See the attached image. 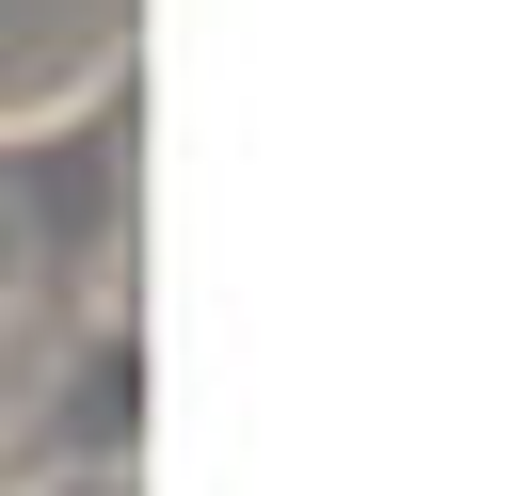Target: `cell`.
<instances>
[{"mask_svg":"<svg viewBox=\"0 0 512 496\" xmlns=\"http://www.w3.org/2000/svg\"><path fill=\"white\" fill-rule=\"evenodd\" d=\"M16 496H144V480H128V464H32Z\"/></svg>","mask_w":512,"mask_h":496,"instance_id":"obj_1","label":"cell"},{"mask_svg":"<svg viewBox=\"0 0 512 496\" xmlns=\"http://www.w3.org/2000/svg\"><path fill=\"white\" fill-rule=\"evenodd\" d=\"M0 464H16V480H32V416H16V384H0Z\"/></svg>","mask_w":512,"mask_h":496,"instance_id":"obj_2","label":"cell"}]
</instances>
